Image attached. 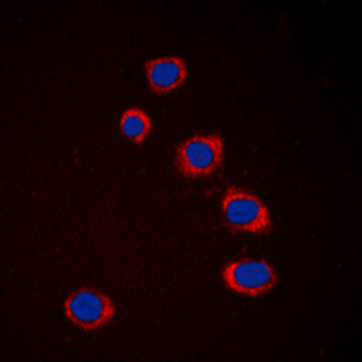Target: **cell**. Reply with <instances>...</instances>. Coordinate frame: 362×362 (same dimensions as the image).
<instances>
[{
  "mask_svg": "<svg viewBox=\"0 0 362 362\" xmlns=\"http://www.w3.org/2000/svg\"><path fill=\"white\" fill-rule=\"evenodd\" d=\"M223 216L226 228L230 232H270V214L268 209L255 198L254 194L245 192L235 187H228L223 199Z\"/></svg>",
  "mask_w": 362,
  "mask_h": 362,
  "instance_id": "obj_1",
  "label": "cell"
},
{
  "mask_svg": "<svg viewBox=\"0 0 362 362\" xmlns=\"http://www.w3.org/2000/svg\"><path fill=\"white\" fill-rule=\"evenodd\" d=\"M223 140L219 134L194 136L177 147L176 169L185 177H202L214 174L221 167Z\"/></svg>",
  "mask_w": 362,
  "mask_h": 362,
  "instance_id": "obj_2",
  "label": "cell"
},
{
  "mask_svg": "<svg viewBox=\"0 0 362 362\" xmlns=\"http://www.w3.org/2000/svg\"><path fill=\"white\" fill-rule=\"evenodd\" d=\"M223 279L230 290L247 296H259L274 288L277 283L276 272L264 261H238L223 268Z\"/></svg>",
  "mask_w": 362,
  "mask_h": 362,
  "instance_id": "obj_3",
  "label": "cell"
},
{
  "mask_svg": "<svg viewBox=\"0 0 362 362\" xmlns=\"http://www.w3.org/2000/svg\"><path fill=\"white\" fill-rule=\"evenodd\" d=\"M66 312L71 321L83 329H95L112 319V303L105 296L93 290H82L69 297Z\"/></svg>",
  "mask_w": 362,
  "mask_h": 362,
  "instance_id": "obj_4",
  "label": "cell"
},
{
  "mask_svg": "<svg viewBox=\"0 0 362 362\" xmlns=\"http://www.w3.org/2000/svg\"><path fill=\"white\" fill-rule=\"evenodd\" d=\"M148 83L158 95H163L167 90L180 86L187 76V67L180 58H160L147 62Z\"/></svg>",
  "mask_w": 362,
  "mask_h": 362,
  "instance_id": "obj_5",
  "label": "cell"
},
{
  "mask_svg": "<svg viewBox=\"0 0 362 362\" xmlns=\"http://www.w3.org/2000/svg\"><path fill=\"white\" fill-rule=\"evenodd\" d=\"M151 129V118L140 109H131L122 116V131L127 134L132 141L141 144Z\"/></svg>",
  "mask_w": 362,
  "mask_h": 362,
  "instance_id": "obj_6",
  "label": "cell"
}]
</instances>
